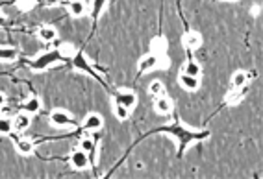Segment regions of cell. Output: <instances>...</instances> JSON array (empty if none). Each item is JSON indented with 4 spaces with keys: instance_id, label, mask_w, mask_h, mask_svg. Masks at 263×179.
Masks as SVG:
<instances>
[{
    "instance_id": "6da1fadb",
    "label": "cell",
    "mask_w": 263,
    "mask_h": 179,
    "mask_svg": "<svg viewBox=\"0 0 263 179\" xmlns=\"http://www.w3.org/2000/svg\"><path fill=\"white\" fill-rule=\"evenodd\" d=\"M158 131H163V133L171 135L172 139L178 142V157H182V155L187 152V148L189 144L193 142H202L206 139H210V131H195V129H189L187 126H184L182 122H171L169 126H163V128H159Z\"/></svg>"
},
{
    "instance_id": "7a4b0ae2",
    "label": "cell",
    "mask_w": 263,
    "mask_h": 179,
    "mask_svg": "<svg viewBox=\"0 0 263 179\" xmlns=\"http://www.w3.org/2000/svg\"><path fill=\"white\" fill-rule=\"evenodd\" d=\"M61 61H65V58L61 56V52L48 50V52L39 54V56H35V58L30 59V61H26V67H30L32 71H46V69H50L52 65L61 63Z\"/></svg>"
},
{
    "instance_id": "3957f363",
    "label": "cell",
    "mask_w": 263,
    "mask_h": 179,
    "mask_svg": "<svg viewBox=\"0 0 263 179\" xmlns=\"http://www.w3.org/2000/svg\"><path fill=\"white\" fill-rule=\"evenodd\" d=\"M158 67H169V59H167V56H156V54H146V56H143V58L139 59V74H146V72L154 71V69H158Z\"/></svg>"
},
{
    "instance_id": "277c9868",
    "label": "cell",
    "mask_w": 263,
    "mask_h": 179,
    "mask_svg": "<svg viewBox=\"0 0 263 179\" xmlns=\"http://www.w3.org/2000/svg\"><path fill=\"white\" fill-rule=\"evenodd\" d=\"M69 61L73 63V67L76 69V71H84L86 74H89V76L95 78V80H99L100 84H104V80H102V78L97 74V71H95L91 65H89V61H87V58L84 56V52H82V50L76 52V54H74V56L69 59Z\"/></svg>"
},
{
    "instance_id": "5b68a950",
    "label": "cell",
    "mask_w": 263,
    "mask_h": 179,
    "mask_svg": "<svg viewBox=\"0 0 263 179\" xmlns=\"http://www.w3.org/2000/svg\"><path fill=\"white\" fill-rule=\"evenodd\" d=\"M50 124L56 126V128H71V126H76L74 118L67 111L63 109H54L50 113Z\"/></svg>"
},
{
    "instance_id": "8992f818",
    "label": "cell",
    "mask_w": 263,
    "mask_h": 179,
    "mask_svg": "<svg viewBox=\"0 0 263 179\" xmlns=\"http://www.w3.org/2000/svg\"><path fill=\"white\" fill-rule=\"evenodd\" d=\"M69 163H71V167L74 170H86L89 165H91V161H89V155L84 152V150H73L71 155H69Z\"/></svg>"
},
{
    "instance_id": "52a82bcc",
    "label": "cell",
    "mask_w": 263,
    "mask_h": 179,
    "mask_svg": "<svg viewBox=\"0 0 263 179\" xmlns=\"http://www.w3.org/2000/svg\"><path fill=\"white\" fill-rule=\"evenodd\" d=\"M113 102L115 103H121V105H125L126 109H133L135 107V103H137V94L135 92H132V90H119L115 92V98H113Z\"/></svg>"
},
{
    "instance_id": "ba28073f",
    "label": "cell",
    "mask_w": 263,
    "mask_h": 179,
    "mask_svg": "<svg viewBox=\"0 0 263 179\" xmlns=\"http://www.w3.org/2000/svg\"><path fill=\"white\" fill-rule=\"evenodd\" d=\"M154 109H156V113H158V115H161V116L171 115V111H172L171 98H169L167 94L156 96V98H154Z\"/></svg>"
},
{
    "instance_id": "9c48e42d",
    "label": "cell",
    "mask_w": 263,
    "mask_h": 179,
    "mask_svg": "<svg viewBox=\"0 0 263 179\" xmlns=\"http://www.w3.org/2000/svg\"><path fill=\"white\" fill-rule=\"evenodd\" d=\"M102 126H104V120H102V116L99 113H89L82 122V128L86 131H100Z\"/></svg>"
},
{
    "instance_id": "30bf717a",
    "label": "cell",
    "mask_w": 263,
    "mask_h": 179,
    "mask_svg": "<svg viewBox=\"0 0 263 179\" xmlns=\"http://www.w3.org/2000/svg\"><path fill=\"white\" fill-rule=\"evenodd\" d=\"M182 43H184V46L187 48V50H198L200 46H202V35L198 32H185L184 37H182Z\"/></svg>"
},
{
    "instance_id": "8fae6325",
    "label": "cell",
    "mask_w": 263,
    "mask_h": 179,
    "mask_svg": "<svg viewBox=\"0 0 263 179\" xmlns=\"http://www.w3.org/2000/svg\"><path fill=\"white\" fill-rule=\"evenodd\" d=\"M67 9H69V13H71L73 17L80 19V17L86 15L89 7H87V4L84 0H69V2H67Z\"/></svg>"
},
{
    "instance_id": "7c38bea8",
    "label": "cell",
    "mask_w": 263,
    "mask_h": 179,
    "mask_svg": "<svg viewBox=\"0 0 263 179\" xmlns=\"http://www.w3.org/2000/svg\"><path fill=\"white\" fill-rule=\"evenodd\" d=\"M250 72H245V71H236L232 74V80H230V89H241L245 85L249 84L250 80Z\"/></svg>"
},
{
    "instance_id": "4fadbf2b",
    "label": "cell",
    "mask_w": 263,
    "mask_h": 179,
    "mask_svg": "<svg viewBox=\"0 0 263 179\" xmlns=\"http://www.w3.org/2000/svg\"><path fill=\"white\" fill-rule=\"evenodd\" d=\"M178 84L182 85V89L185 90H189V92H193V90H197L198 89V85H200V80L195 76H189V74H180L178 76Z\"/></svg>"
},
{
    "instance_id": "5bb4252c",
    "label": "cell",
    "mask_w": 263,
    "mask_h": 179,
    "mask_svg": "<svg viewBox=\"0 0 263 179\" xmlns=\"http://www.w3.org/2000/svg\"><path fill=\"white\" fill-rule=\"evenodd\" d=\"M20 111H24L28 115H35V113H39L41 111V100L37 96H30L28 100L20 103Z\"/></svg>"
},
{
    "instance_id": "9a60e30c",
    "label": "cell",
    "mask_w": 263,
    "mask_h": 179,
    "mask_svg": "<svg viewBox=\"0 0 263 179\" xmlns=\"http://www.w3.org/2000/svg\"><path fill=\"white\" fill-rule=\"evenodd\" d=\"M37 37L43 41V43H52V41H56L58 39V30L54 28V26H41L39 30H37Z\"/></svg>"
},
{
    "instance_id": "2e32d148",
    "label": "cell",
    "mask_w": 263,
    "mask_h": 179,
    "mask_svg": "<svg viewBox=\"0 0 263 179\" xmlns=\"http://www.w3.org/2000/svg\"><path fill=\"white\" fill-rule=\"evenodd\" d=\"M30 116L32 115H28L24 111H20L19 115H15V118H13L15 131H26V129L30 128V124H32V118H30Z\"/></svg>"
},
{
    "instance_id": "e0dca14e",
    "label": "cell",
    "mask_w": 263,
    "mask_h": 179,
    "mask_svg": "<svg viewBox=\"0 0 263 179\" xmlns=\"http://www.w3.org/2000/svg\"><path fill=\"white\" fill-rule=\"evenodd\" d=\"M80 150H84L87 155H89V161H95V152H97V144H95V139H91L89 135L87 137H82L80 139V144H78Z\"/></svg>"
},
{
    "instance_id": "ac0fdd59",
    "label": "cell",
    "mask_w": 263,
    "mask_h": 179,
    "mask_svg": "<svg viewBox=\"0 0 263 179\" xmlns=\"http://www.w3.org/2000/svg\"><path fill=\"white\" fill-rule=\"evenodd\" d=\"M167 48H169V45H167V39L165 37H156L152 39L150 43V54H156V56H167Z\"/></svg>"
},
{
    "instance_id": "d6986e66",
    "label": "cell",
    "mask_w": 263,
    "mask_h": 179,
    "mask_svg": "<svg viewBox=\"0 0 263 179\" xmlns=\"http://www.w3.org/2000/svg\"><path fill=\"white\" fill-rule=\"evenodd\" d=\"M245 94H247V85L241 87V89H230L228 94H226V103L228 105H237L245 98Z\"/></svg>"
},
{
    "instance_id": "ffe728a7",
    "label": "cell",
    "mask_w": 263,
    "mask_h": 179,
    "mask_svg": "<svg viewBox=\"0 0 263 179\" xmlns=\"http://www.w3.org/2000/svg\"><path fill=\"white\" fill-rule=\"evenodd\" d=\"M182 72H184V74H189V76L200 78V74H202V67H200V63L195 61V59H187V61L184 63V67H182Z\"/></svg>"
},
{
    "instance_id": "44dd1931",
    "label": "cell",
    "mask_w": 263,
    "mask_h": 179,
    "mask_svg": "<svg viewBox=\"0 0 263 179\" xmlns=\"http://www.w3.org/2000/svg\"><path fill=\"white\" fill-rule=\"evenodd\" d=\"M19 58V52L11 48V46H0V61L2 63H9Z\"/></svg>"
},
{
    "instance_id": "7402d4cb",
    "label": "cell",
    "mask_w": 263,
    "mask_h": 179,
    "mask_svg": "<svg viewBox=\"0 0 263 179\" xmlns=\"http://www.w3.org/2000/svg\"><path fill=\"white\" fill-rule=\"evenodd\" d=\"M15 148L19 150V154H22V155H30V154H33V142L30 141V139H17L15 141Z\"/></svg>"
},
{
    "instance_id": "603a6c76",
    "label": "cell",
    "mask_w": 263,
    "mask_h": 179,
    "mask_svg": "<svg viewBox=\"0 0 263 179\" xmlns=\"http://www.w3.org/2000/svg\"><path fill=\"white\" fill-rule=\"evenodd\" d=\"M106 4H108V0H91V7H89V13H91V17L95 20L100 17V13L104 11Z\"/></svg>"
},
{
    "instance_id": "cb8c5ba5",
    "label": "cell",
    "mask_w": 263,
    "mask_h": 179,
    "mask_svg": "<svg viewBox=\"0 0 263 179\" xmlns=\"http://www.w3.org/2000/svg\"><path fill=\"white\" fill-rule=\"evenodd\" d=\"M58 50L61 52V56H63V58H65V61H69V59L73 58L74 54H76V52H78V48H76V46H74L73 43H63V45L59 46Z\"/></svg>"
},
{
    "instance_id": "d4e9b609",
    "label": "cell",
    "mask_w": 263,
    "mask_h": 179,
    "mask_svg": "<svg viewBox=\"0 0 263 179\" xmlns=\"http://www.w3.org/2000/svg\"><path fill=\"white\" fill-rule=\"evenodd\" d=\"M13 133V120L7 116H0V135H11Z\"/></svg>"
},
{
    "instance_id": "484cf974",
    "label": "cell",
    "mask_w": 263,
    "mask_h": 179,
    "mask_svg": "<svg viewBox=\"0 0 263 179\" xmlns=\"http://www.w3.org/2000/svg\"><path fill=\"white\" fill-rule=\"evenodd\" d=\"M113 115H115V118H119V120H128V116H130V109H126L125 105L113 102Z\"/></svg>"
},
{
    "instance_id": "4316f807",
    "label": "cell",
    "mask_w": 263,
    "mask_h": 179,
    "mask_svg": "<svg viewBox=\"0 0 263 179\" xmlns=\"http://www.w3.org/2000/svg\"><path fill=\"white\" fill-rule=\"evenodd\" d=\"M148 92H150V96H161V94H165V85L159 82V80H154L150 85H148Z\"/></svg>"
},
{
    "instance_id": "83f0119b",
    "label": "cell",
    "mask_w": 263,
    "mask_h": 179,
    "mask_svg": "<svg viewBox=\"0 0 263 179\" xmlns=\"http://www.w3.org/2000/svg\"><path fill=\"white\" fill-rule=\"evenodd\" d=\"M35 2H37V0H15L17 7H19V9H22V11H28V9H32V7L35 6Z\"/></svg>"
},
{
    "instance_id": "f1b7e54d",
    "label": "cell",
    "mask_w": 263,
    "mask_h": 179,
    "mask_svg": "<svg viewBox=\"0 0 263 179\" xmlns=\"http://www.w3.org/2000/svg\"><path fill=\"white\" fill-rule=\"evenodd\" d=\"M43 2H45V6L52 7V6H58L61 0H43Z\"/></svg>"
},
{
    "instance_id": "f546056e",
    "label": "cell",
    "mask_w": 263,
    "mask_h": 179,
    "mask_svg": "<svg viewBox=\"0 0 263 179\" xmlns=\"http://www.w3.org/2000/svg\"><path fill=\"white\" fill-rule=\"evenodd\" d=\"M4 103H6V94L0 90V107H4Z\"/></svg>"
},
{
    "instance_id": "4dcf8cb0",
    "label": "cell",
    "mask_w": 263,
    "mask_h": 179,
    "mask_svg": "<svg viewBox=\"0 0 263 179\" xmlns=\"http://www.w3.org/2000/svg\"><path fill=\"white\" fill-rule=\"evenodd\" d=\"M6 24H7V19L0 13V26H6Z\"/></svg>"
},
{
    "instance_id": "1f68e13d",
    "label": "cell",
    "mask_w": 263,
    "mask_h": 179,
    "mask_svg": "<svg viewBox=\"0 0 263 179\" xmlns=\"http://www.w3.org/2000/svg\"><path fill=\"white\" fill-rule=\"evenodd\" d=\"M0 116H2V115H0Z\"/></svg>"
}]
</instances>
